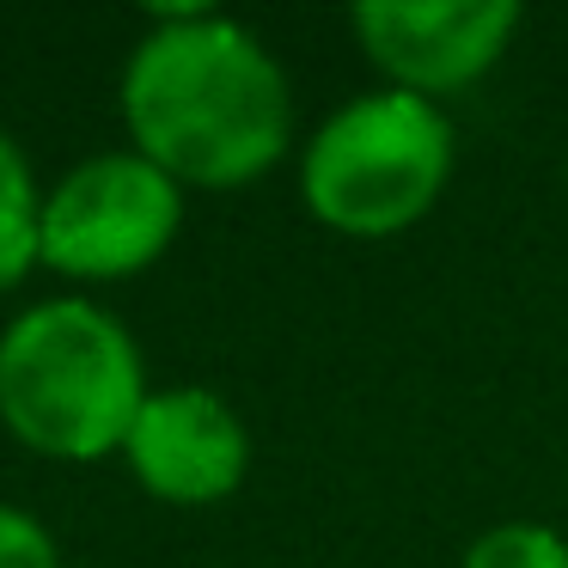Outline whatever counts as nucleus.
Masks as SVG:
<instances>
[{
	"mask_svg": "<svg viewBox=\"0 0 568 568\" xmlns=\"http://www.w3.org/2000/svg\"><path fill=\"white\" fill-rule=\"evenodd\" d=\"M123 123L135 153L172 184L233 190L287 148V80L239 19L209 7L160 13L123 68Z\"/></svg>",
	"mask_w": 568,
	"mask_h": 568,
	"instance_id": "1",
	"label": "nucleus"
},
{
	"mask_svg": "<svg viewBox=\"0 0 568 568\" xmlns=\"http://www.w3.org/2000/svg\"><path fill=\"white\" fill-rule=\"evenodd\" d=\"M148 404L141 348L92 300H43L0 331V422L43 458L123 453Z\"/></svg>",
	"mask_w": 568,
	"mask_h": 568,
	"instance_id": "2",
	"label": "nucleus"
},
{
	"mask_svg": "<svg viewBox=\"0 0 568 568\" xmlns=\"http://www.w3.org/2000/svg\"><path fill=\"white\" fill-rule=\"evenodd\" d=\"M453 178V123L416 92H367L343 104L300 160V196L348 239H385L440 202Z\"/></svg>",
	"mask_w": 568,
	"mask_h": 568,
	"instance_id": "3",
	"label": "nucleus"
},
{
	"mask_svg": "<svg viewBox=\"0 0 568 568\" xmlns=\"http://www.w3.org/2000/svg\"><path fill=\"white\" fill-rule=\"evenodd\" d=\"M184 184L141 153H99L80 160L43 196V263L80 282H116L165 257L184 226Z\"/></svg>",
	"mask_w": 568,
	"mask_h": 568,
	"instance_id": "4",
	"label": "nucleus"
},
{
	"mask_svg": "<svg viewBox=\"0 0 568 568\" xmlns=\"http://www.w3.org/2000/svg\"><path fill=\"white\" fill-rule=\"evenodd\" d=\"M361 50L392 74L397 92H458L501 62L507 38L519 31L514 0H361L355 13Z\"/></svg>",
	"mask_w": 568,
	"mask_h": 568,
	"instance_id": "5",
	"label": "nucleus"
},
{
	"mask_svg": "<svg viewBox=\"0 0 568 568\" xmlns=\"http://www.w3.org/2000/svg\"><path fill=\"white\" fill-rule=\"evenodd\" d=\"M123 453H129V470L141 477V489L172 507L226 501L245 483V465H251L245 422L202 385L148 392Z\"/></svg>",
	"mask_w": 568,
	"mask_h": 568,
	"instance_id": "6",
	"label": "nucleus"
},
{
	"mask_svg": "<svg viewBox=\"0 0 568 568\" xmlns=\"http://www.w3.org/2000/svg\"><path fill=\"white\" fill-rule=\"evenodd\" d=\"M43 196L19 141L0 129V287H13L31 263H43Z\"/></svg>",
	"mask_w": 568,
	"mask_h": 568,
	"instance_id": "7",
	"label": "nucleus"
},
{
	"mask_svg": "<svg viewBox=\"0 0 568 568\" xmlns=\"http://www.w3.org/2000/svg\"><path fill=\"white\" fill-rule=\"evenodd\" d=\"M458 568H568V538L538 519H507L483 531Z\"/></svg>",
	"mask_w": 568,
	"mask_h": 568,
	"instance_id": "8",
	"label": "nucleus"
},
{
	"mask_svg": "<svg viewBox=\"0 0 568 568\" xmlns=\"http://www.w3.org/2000/svg\"><path fill=\"white\" fill-rule=\"evenodd\" d=\"M0 568H62L55 538L26 507H7V501H0Z\"/></svg>",
	"mask_w": 568,
	"mask_h": 568,
	"instance_id": "9",
	"label": "nucleus"
}]
</instances>
